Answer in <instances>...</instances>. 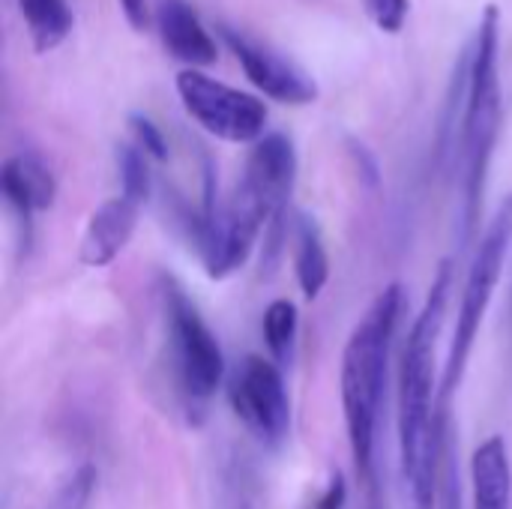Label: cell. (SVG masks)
I'll return each instance as SVG.
<instances>
[{"mask_svg":"<svg viewBox=\"0 0 512 509\" xmlns=\"http://www.w3.org/2000/svg\"><path fill=\"white\" fill-rule=\"evenodd\" d=\"M174 87L186 114L204 132L231 144H255L264 138L267 105L255 93L216 81L201 69H180Z\"/></svg>","mask_w":512,"mask_h":509,"instance_id":"7","label":"cell"},{"mask_svg":"<svg viewBox=\"0 0 512 509\" xmlns=\"http://www.w3.org/2000/svg\"><path fill=\"white\" fill-rule=\"evenodd\" d=\"M471 501L474 509H512V465L507 441L486 438L471 456Z\"/></svg>","mask_w":512,"mask_h":509,"instance_id":"13","label":"cell"},{"mask_svg":"<svg viewBox=\"0 0 512 509\" xmlns=\"http://www.w3.org/2000/svg\"><path fill=\"white\" fill-rule=\"evenodd\" d=\"M399 312L402 291L399 285H390L372 300V306L357 321L342 351V414L348 450L357 465V474L369 486L375 483V438Z\"/></svg>","mask_w":512,"mask_h":509,"instance_id":"4","label":"cell"},{"mask_svg":"<svg viewBox=\"0 0 512 509\" xmlns=\"http://www.w3.org/2000/svg\"><path fill=\"white\" fill-rule=\"evenodd\" d=\"M147 153L138 144H126L117 153V165H120V195L132 198L135 204H144L150 195V165H147Z\"/></svg>","mask_w":512,"mask_h":509,"instance_id":"17","label":"cell"},{"mask_svg":"<svg viewBox=\"0 0 512 509\" xmlns=\"http://www.w3.org/2000/svg\"><path fill=\"white\" fill-rule=\"evenodd\" d=\"M369 509H375V504H372V507H369Z\"/></svg>","mask_w":512,"mask_h":509,"instance_id":"23","label":"cell"},{"mask_svg":"<svg viewBox=\"0 0 512 509\" xmlns=\"http://www.w3.org/2000/svg\"><path fill=\"white\" fill-rule=\"evenodd\" d=\"M294 267H297V282L306 300H315L330 276V258L321 240L318 225L309 216L297 219V252H294Z\"/></svg>","mask_w":512,"mask_h":509,"instance_id":"15","label":"cell"},{"mask_svg":"<svg viewBox=\"0 0 512 509\" xmlns=\"http://www.w3.org/2000/svg\"><path fill=\"white\" fill-rule=\"evenodd\" d=\"M21 21L39 54L54 51L72 33L75 15L66 0H18Z\"/></svg>","mask_w":512,"mask_h":509,"instance_id":"14","label":"cell"},{"mask_svg":"<svg viewBox=\"0 0 512 509\" xmlns=\"http://www.w3.org/2000/svg\"><path fill=\"white\" fill-rule=\"evenodd\" d=\"M512 246V195L504 198V204L498 207L495 219L489 222L483 240L477 243L474 261L468 267L465 285H462V300H459V312H456V327H453V342L444 360V372H441V405L450 402V396L459 390L468 360L474 354V345L480 339V327L483 318L492 306V297L498 291L507 255Z\"/></svg>","mask_w":512,"mask_h":509,"instance_id":"5","label":"cell"},{"mask_svg":"<svg viewBox=\"0 0 512 509\" xmlns=\"http://www.w3.org/2000/svg\"><path fill=\"white\" fill-rule=\"evenodd\" d=\"M0 189L6 204L18 213V219L30 225L36 213L54 204L57 180L36 153H15L3 162Z\"/></svg>","mask_w":512,"mask_h":509,"instance_id":"12","label":"cell"},{"mask_svg":"<svg viewBox=\"0 0 512 509\" xmlns=\"http://www.w3.org/2000/svg\"><path fill=\"white\" fill-rule=\"evenodd\" d=\"M156 24L165 51L186 63V69H204L216 63V36L201 21L198 9L189 0H159L156 3Z\"/></svg>","mask_w":512,"mask_h":509,"instance_id":"10","label":"cell"},{"mask_svg":"<svg viewBox=\"0 0 512 509\" xmlns=\"http://www.w3.org/2000/svg\"><path fill=\"white\" fill-rule=\"evenodd\" d=\"M93 471L90 468H81L78 474H72V480L54 495L51 507L48 509H84L90 501V492H93Z\"/></svg>","mask_w":512,"mask_h":509,"instance_id":"20","label":"cell"},{"mask_svg":"<svg viewBox=\"0 0 512 509\" xmlns=\"http://www.w3.org/2000/svg\"><path fill=\"white\" fill-rule=\"evenodd\" d=\"M117 6H120V12H123V18L129 21L132 30H147V24H150L147 0H117Z\"/></svg>","mask_w":512,"mask_h":509,"instance_id":"21","label":"cell"},{"mask_svg":"<svg viewBox=\"0 0 512 509\" xmlns=\"http://www.w3.org/2000/svg\"><path fill=\"white\" fill-rule=\"evenodd\" d=\"M342 504H345V483H342V477L336 474V477L330 480L327 492L321 495V501L312 509H342Z\"/></svg>","mask_w":512,"mask_h":509,"instance_id":"22","label":"cell"},{"mask_svg":"<svg viewBox=\"0 0 512 509\" xmlns=\"http://www.w3.org/2000/svg\"><path fill=\"white\" fill-rule=\"evenodd\" d=\"M234 414L264 444H279L291 429V399L276 360L246 357L228 387Z\"/></svg>","mask_w":512,"mask_h":509,"instance_id":"8","label":"cell"},{"mask_svg":"<svg viewBox=\"0 0 512 509\" xmlns=\"http://www.w3.org/2000/svg\"><path fill=\"white\" fill-rule=\"evenodd\" d=\"M219 39L231 48V54L237 57L240 69L246 72V78L273 102L282 105H309L318 99V84L315 78L294 63L291 57H285L282 51H276L273 45L219 21L216 24Z\"/></svg>","mask_w":512,"mask_h":509,"instance_id":"9","label":"cell"},{"mask_svg":"<svg viewBox=\"0 0 512 509\" xmlns=\"http://www.w3.org/2000/svg\"><path fill=\"white\" fill-rule=\"evenodd\" d=\"M297 180V150L282 132H270L252 144L243 177L225 207L207 210L201 219V258L210 279L240 270L264 225L288 207Z\"/></svg>","mask_w":512,"mask_h":509,"instance_id":"3","label":"cell"},{"mask_svg":"<svg viewBox=\"0 0 512 509\" xmlns=\"http://www.w3.org/2000/svg\"><path fill=\"white\" fill-rule=\"evenodd\" d=\"M138 210L141 204H135L126 195H114L102 201L87 219L81 237V261L87 267H108L132 240L138 225Z\"/></svg>","mask_w":512,"mask_h":509,"instance_id":"11","label":"cell"},{"mask_svg":"<svg viewBox=\"0 0 512 509\" xmlns=\"http://www.w3.org/2000/svg\"><path fill=\"white\" fill-rule=\"evenodd\" d=\"M129 126H132L135 144H138L150 159H156V162L168 159V141H165L162 129H159L150 117H144V114H132V117H129Z\"/></svg>","mask_w":512,"mask_h":509,"instance_id":"19","label":"cell"},{"mask_svg":"<svg viewBox=\"0 0 512 509\" xmlns=\"http://www.w3.org/2000/svg\"><path fill=\"white\" fill-rule=\"evenodd\" d=\"M450 267L444 264L432 294L426 297L420 315L411 324L402 369H399V483L402 509H435L438 498V447L441 420L438 402L441 390L435 384V354L447 318L450 300Z\"/></svg>","mask_w":512,"mask_h":509,"instance_id":"2","label":"cell"},{"mask_svg":"<svg viewBox=\"0 0 512 509\" xmlns=\"http://www.w3.org/2000/svg\"><path fill=\"white\" fill-rule=\"evenodd\" d=\"M501 12L486 6L474 36L468 39L447 90L441 144L456 147L465 192V237L474 231L495 147L501 138L504 96H501Z\"/></svg>","mask_w":512,"mask_h":509,"instance_id":"1","label":"cell"},{"mask_svg":"<svg viewBox=\"0 0 512 509\" xmlns=\"http://www.w3.org/2000/svg\"><path fill=\"white\" fill-rule=\"evenodd\" d=\"M162 297H165L168 345H171V360L180 390L192 402H207L225 378V357L219 339L180 285L168 282Z\"/></svg>","mask_w":512,"mask_h":509,"instance_id":"6","label":"cell"},{"mask_svg":"<svg viewBox=\"0 0 512 509\" xmlns=\"http://www.w3.org/2000/svg\"><path fill=\"white\" fill-rule=\"evenodd\" d=\"M297 306L291 300H273L264 312V342L270 348V357L282 366L294 354V339H297Z\"/></svg>","mask_w":512,"mask_h":509,"instance_id":"16","label":"cell"},{"mask_svg":"<svg viewBox=\"0 0 512 509\" xmlns=\"http://www.w3.org/2000/svg\"><path fill=\"white\" fill-rule=\"evenodd\" d=\"M369 21L384 33H399L408 21L411 0H363Z\"/></svg>","mask_w":512,"mask_h":509,"instance_id":"18","label":"cell"}]
</instances>
